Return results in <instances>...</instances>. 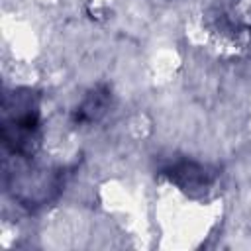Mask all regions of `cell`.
Returning a JSON list of instances; mask_svg holds the SVG:
<instances>
[{
	"instance_id": "cell-1",
	"label": "cell",
	"mask_w": 251,
	"mask_h": 251,
	"mask_svg": "<svg viewBox=\"0 0 251 251\" xmlns=\"http://www.w3.org/2000/svg\"><path fill=\"white\" fill-rule=\"evenodd\" d=\"M41 116L37 96L29 90H14L2 104L4 145L22 159H31L39 149Z\"/></svg>"
},
{
	"instance_id": "cell-2",
	"label": "cell",
	"mask_w": 251,
	"mask_h": 251,
	"mask_svg": "<svg viewBox=\"0 0 251 251\" xmlns=\"http://www.w3.org/2000/svg\"><path fill=\"white\" fill-rule=\"evenodd\" d=\"M110 102V92L108 88H94L90 90L82 102L76 106L75 110V122L76 124H92L96 120H100V116L106 112Z\"/></svg>"
}]
</instances>
